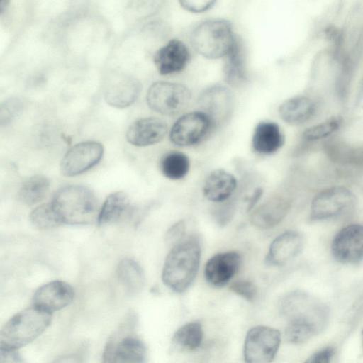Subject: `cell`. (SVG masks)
I'll return each instance as SVG.
<instances>
[{
  "label": "cell",
  "instance_id": "obj_15",
  "mask_svg": "<svg viewBox=\"0 0 363 363\" xmlns=\"http://www.w3.org/2000/svg\"><path fill=\"white\" fill-rule=\"evenodd\" d=\"M304 245L303 236L296 230H287L273 240L265 262L269 266L280 267L298 256Z\"/></svg>",
  "mask_w": 363,
  "mask_h": 363
},
{
  "label": "cell",
  "instance_id": "obj_12",
  "mask_svg": "<svg viewBox=\"0 0 363 363\" xmlns=\"http://www.w3.org/2000/svg\"><path fill=\"white\" fill-rule=\"evenodd\" d=\"M331 252L343 264H354L363 259V225L351 224L341 229L335 236Z\"/></svg>",
  "mask_w": 363,
  "mask_h": 363
},
{
  "label": "cell",
  "instance_id": "obj_37",
  "mask_svg": "<svg viewBox=\"0 0 363 363\" xmlns=\"http://www.w3.org/2000/svg\"><path fill=\"white\" fill-rule=\"evenodd\" d=\"M333 354L334 349L327 347L315 352L304 363H330Z\"/></svg>",
  "mask_w": 363,
  "mask_h": 363
},
{
  "label": "cell",
  "instance_id": "obj_10",
  "mask_svg": "<svg viewBox=\"0 0 363 363\" xmlns=\"http://www.w3.org/2000/svg\"><path fill=\"white\" fill-rule=\"evenodd\" d=\"M198 102L202 112L208 116L214 128L223 125L231 118L235 98L227 87L213 85L201 93Z\"/></svg>",
  "mask_w": 363,
  "mask_h": 363
},
{
  "label": "cell",
  "instance_id": "obj_24",
  "mask_svg": "<svg viewBox=\"0 0 363 363\" xmlns=\"http://www.w3.org/2000/svg\"><path fill=\"white\" fill-rule=\"evenodd\" d=\"M130 206V199L125 192L111 194L99 212L98 224L104 225L118 220L128 211Z\"/></svg>",
  "mask_w": 363,
  "mask_h": 363
},
{
  "label": "cell",
  "instance_id": "obj_11",
  "mask_svg": "<svg viewBox=\"0 0 363 363\" xmlns=\"http://www.w3.org/2000/svg\"><path fill=\"white\" fill-rule=\"evenodd\" d=\"M103 145L96 141L79 143L71 147L60 163V172L66 177H73L92 168L102 158Z\"/></svg>",
  "mask_w": 363,
  "mask_h": 363
},
{
  "label": "cell",
  "instance_id": "obj_33",
  "mask_svg": "<svg viewBox=\"0 0 363 363\" xmlns=\"http://www.w3.org/2000/svg\"><path fill=\"white\" fill-rule=\"evenodd\" d=\"M230 289L248 301H253L257 296V287L249 280H238L230 285Z\"/></svg>",
  "mask_w": 363,
  "mask_h": 363
},
{
  "label": "cell",
  "instance_id": "obj_30",
  "mask_svg": "<svg viewBox=\"0 0 363 363\" xmlns=\"http://www.w3.org/2000/svg\"><path fill=\"white\" fill-rule=\"evenodd\" d=\"M31 223L38 228L49 229L61 224L50 203L42 204L30 214Z\"/></svg>",
  "mask_w": 363,
  "mask_h": 363
},
{
  "label": "cell",
  "instance_id": "obj_26",
  "mask_svg": "<svg viewBox=\"0 0 363 363\" xmlns=\"http://www.w3.org/2000/svg\"><path fill=\"white\" fill-rule=\"evenodd\" d=\"M202 339L201 325L198 322H191L182 325L174 333L172 342L174 349L193 350L200 346Z\"/></svg>",
  "mask_w": 363,
  "mask_h": 363
},
{
  "label": "cell",
  "instance_id": "obj_19",
  "mask_svg": "<svg viewBox=\"0 0 363 363\" xmlns=\"http://www.w3.org/2000/svg\"><path fill=\"white\" fill-rule=\"evenodd\" d=\"M290 201L281 196L272 197L259 206L251 214L250 222L260 229H269L278 225L286 216Z\"/></svg>",
  "mask_w": 363,
  "mask_h": 363
},
{
  "label": "cell",
  "instance_id": "obj_8",
  "mask_svg": "<svg viewBox=\"0 0 363 363\" xmlns=\"http://www.w3.org/2000/svg\"><path fill=\"white\" fill-rule=\"evenodd\" d=\"M355 198L344 186H334L320 192L312 201L310 220L318 221L336 217L350 209Z\"/></svg>",
  "mask_w": 363,
  "mask_h": 363
},
{
  "label": "cell",
  "instance_id": "obj_9",
  "mask_svg": "<svg viewBox=\"0 0 363 363\" xmlns=\"http://www.w3.org/2000/svg\"><path fill=\"white\" fill-rule=\"evenodd\" d=\"M213 128L208 116L193 111L181 116L172 125L169 138L178 146H191L202 141Z\"/></svg>",
  "mask_w": 363,
  "mask_h": 363
},
{
  "label": "cell",
  "instance_id": "obj_28",
  "mask_svg": "<svg viewBox=\"0 0 363 363\" xmlns=\"http://www.w3.org/2000/svg\"><path fill=\"white\" fill-rule=\"evenodd\" d=\"M118 362L122 363H145L147 358V349L140 340L127 337L116 345Z\"/></svg>",
  "mask_w": 363,
  "mask_h": 363
},
{
  "label": "cell",
  "instance_id": "obj_22",
  "mask_svg": "<svg viewBox=\"0 0 363 363\" xmlns=\"http://www.w3.org/2000/svg\"><path fill=\"white\" fill-rule=\"evenodd\" d=\"M223 74L225 82L234 87L241 86L247 81L244 48L238 39L225 56Z\"/></svg>",
  "mask_w": 363,
  "mask_h": 363
},
{
  "label": "cell",
  "instance_id": "obj_36",
  "mask_svg": "<svg viewBox=\"0 0 363 363\" xmlns=\"http://www.w3.org/2000/svg\"><path fill=\"white\" fill-rule=\"evenodd\" d=\"M234 213L233 205L228 202L219 206L215 211V216L218 223L225 225L232 218Z\"/></svg>",
  "mask_w": 363,
  "mask_h": 363
},
{
  "label": "cell",
  "instance_id": "obj_34",
  "mask_svg": "<svg viewBox=\"0 0 363 363\" xmlns=\"http://www.w3.org/2000/svg\"><path fill=\"white\" fill-rule=\"evenodd\" d=\"M186 238V223L183 220L174 223L167 231L165 242L171 247Z\"/></svg>",
  "mask_w": 363,
  "mask_h": 363
},
{
  "label": "cell",
  "instance_id": "obj_2",
  "mask_svg": "<svg viewBox=\"0 0 363 363\" xmlns=\"http://www.w3.org/2000/svg\"><path fill=\"white\" fill-rule=\"evenodd\" d=\"M52 313L33 306L13 315L0 332V350L16 351L40 336L50 325Z\"/></svg>",
  "mask_w": 363,
  "mask_h": 363
},
{
  "label": "cell",
  "instance_id": "obj_38",
  "mask_svg": "<svg viewBox=\"0 0 363 363\" xmlns=\"http://www.w3.org/2000/svg\"><path fill=\"white\" fill-rule=\"evenodd\" d=\"M117 362L116 345L110 340L104 349L101 363H116Z\"/></svg>",
  "mask_w": 363,
  "mask_h": 363
},
{
  "label": "cell",
  "instance_id": "obj_35",
  "mask_svg": "<svg viewBox=\"0 0 363 363\" xmlns=\"http://www.w3.org/2000/svg\"><path fill=\"white\" fill-rule=\"evenodd\" d=\"M181 6L186 10L193 13H202L211 9L216 4L212 0H182L179 1Z\"/></svg>",
  "mask_w": 363,
  "mask_h": 363
},
{
  "label": "cell",
  "instance_id": "obj_39",
  "mask_svg": "<svg viewBox=\"0 0 363 363\" xmlns=\"http://www.w3.org/2000/svg\"><path fill=\"white\" fill-rule=\"evenodd\" d=\"M0 363H22V359L16 351L0 350Z\"/></svg>",
  "mask_w": 363,
  "mask_h": 363
},
{
  "label": "cell",
  "instance_id": "obj_40",
  "mask_svg": "<svg viewBox=\"0 0 363 363\" xmlns=\"http://www.w3.org/2000/svg\"><path fill=\"white\" fill-rule=\"evenodd\" d=\"M362 340H363V331H362Z\"/></svg>",
  "mask_w": 363,
  "mask_h": 363
},
{
  "label": "cell",
  "instance_id": "obj_3",
  "mask_svg": "<svg viewBox=\"0 0 363 363\" xmlns=\"http://www.w3.org/2000/svg\"><path fill=\"white\" fill-rule=\"evenodd\" d=\"M60 223L84 225L92 221L97 211V199L89 188L67 185L60 189L50 202Z\"/></svg>",
  "mask_w": 363,
  "mask_h": 363
},
{
  "label": "cell",
  "instance_id": "obj_14",
  "mask_svg": "<svg viewBox=\"0 0 363 363\" xmlns=\"http://www.w3.org/2000/svg\"><path fill=\"white\" fill-rule=\"evenodd\" d=\"M240 254L236 251L218 253L211 257L204 268L206 280L212 286L221 287L227 284L239 270Z\"/></svg>",
  "mask_w": 363,
  "mask_h": 363
},
{
  "label": "cell",
  "instance_id": "obj_17",
  "mask_svg": "<svg viewBox=\"0 0 363 363\" xmlns=\"http://www.w3.org/2000/svg\"><path fill=\"white\" fill-rule=\"evenodd\" d=\"M189 58L186 45L179 40L172 39L156 52L154 62L160 74L167 75L184 69Z\"/></svg>",
  "mask_w": 363,
  "mask_h": 363
},
{
  "label": "cell",
  "instance_id": "obj_31",
  "mask_svg": "<svg viewBox=\"0 0 363 363\" xmlns=\"http://www.w3.org/2000/svg\"><path fill=\"white\" fill-rule=\"evenodd\" d=\"M318 332L311 325L289 321L285 330L286 340L292 344H300L309 340Z\"/></svg>",
  "mask_w": 363,
  "mask_h": 363
},
{
  "label": "cell",
  "instance_id": "obj_20",
  "mask_svg": "<svg viewBox=\"0 0 363 363\" xmlns=\"http://www.w3.org/2000/svg\"><path fill=\"white\" fill-rule=\"evenodd\" d=\"M284 143V136L277 123L262 121L255 127L252 139V146L256 152L270 155L279 150Z\"/></svg>",
  "mask_w": 363,
  "mask_h": 363
},
{
  "label": "cell",
  "instance_id": "obj_4",
  "mask_svg": "<svg viewBox=\"0 0 363 363\" xmlns=\"http://www.w3.org/2000/svg\"><path fill=\"white\" fill-rule=\"evenodd\" d=\"M236 40L231 23L225 19L205 21L196 26L191 34L194 50L208 59L225 56Z\"/></svg>",
  "mask_w": 363,
  "mask_h": 363
},
{
  "label": "cell",
  "instance_id": "obj_25",
  "mask_svg": "<svg viewBox=\"0 0 363 363\" xmlns=\"http://www.w3.org/2000/svg\"><path fill=\"white\" fill-rule=\"evenodd\" d=\"M116 274L121 283L130 293L139 292L144 286V272L141 266L132 259L121 260L117 267Z\"/></svg>",
  "mask_w": 363,
  "mask_h": 363
},
{
  "label": "cell",
  "instance_id": "obj_21",
  "mask_svg": "<svg viewBox=\"0 0 363 363\" xmlns=\"http://www.w3.org/2000/svg\"><path fill=\"white\" fill-rule=\"evenodd\" d=\"M237 186L235 177L224 169H216L206 178L203 193L209 201L222 203L228 200Z\"/></svg>",
  "mask_w": 363,
  "mask_h": 363
},
{
  "label": "cell",
  "instance_id": "obj_5",
  "mask_svg": "<svg viewBox=\"0 0 363 363\" xmlns=\"http://www.w3.org/2000/svg\"><path fill=\"white\" fill-rule=\"evenodd\" d=\"M281 312L289 321H296L313 326L318 333L324 328L328 310L323 303L311 295L294 291L285 294L279 301Z\"/></svg>",
  "mask_w": 363,
  "mask_h": 363
},
{
  "label": "cell",
  "instance_id": "obj_1",
  "mask_svg": "<svg viewBox=\"0 0 363 363\" xmlns=\"http://www.w3.org/2000/svg\"><path fill=\"white\" fill-rule=\"evenodd\" d=\"M201 255L200 242L195 235H189L171 247L162 269L163 283L177 293L185 291L196 277Z\"/></svg>",
  "mask_w": 363,
  "mask_h": 363
},
{
  "label": "cell",
  "instance_id": "obj_23",
  "mask_svg": "<svg viewBox=\"0 0 363 363\" xmlns=\"http://www.w3.org/2000/svg\"><path fill=\"white\" fill-rule=\"evenodd\" d=\"M315 112V105L308 97L298 96L284 101L279 108L282 120L291 125H300L308 121Z\"/></svg>",
  "mask_w": 363,
  "mask_h": 363
},
{
  "label": "cell",
  "instance_id": "obj_6",
  "mask_svg": "<svg viewBox=\"0 0 363 363\" xmlns=\"http://www.w3.org/2000/svg\"><path fill=\"white\" fill-rule=\"evenodd\" d=\"M191 94L184 85L157 82L149 88L146 100L150 109L165 116H174L185 109L190 103Z\"/></svg>",
  "mask_w": 363,
  "mask_h": 363
},
{
  "label": "cell",
  "instance_id": "obj_7",
  "mask_svg": "<svg viewBox=\"0 0 363 363\" xmlns=\"http://www.w3.org/2000/svg\"><path fill=\"white\" fill-rule=\"evenodd\" d=\"M281 335L279 330L267 327L251 328L244 345L245 363H271L279 350Z\"/></svg>",
  "mask_w": 363,
  "mask_h": 363
},
{
  "label": "cell",
  "instance_id": "obj_32",
  "mask_svg": "<svg viewBox=\"0 0 363 363\" xmlns=\"http://www.w3.org/2000/svg\"><path fill=\"white\" fill-rule=\"evenodd\" d=\"M340 125L341 120L340 118H333L306 129L302 137L306 140L325 138L338 130Z\"/></svg>",
  "mask_w": 363,
  "mask_h": 363
},
{
  "label": "cell",
  "instance_id": "obj_29",
  "mask_svg": "<svg viewBox=\"0 0 363 363\" xmlns=\"http://www.w3.org/2000/svg\"><path fill=\"white\" fill-rule=\"evenodd\" d=\"M189 168V157L184 153L178 151L166 154L160 162V169L163 175L172 180L184 178Z\"/></svg>",
  "mask_w": 363,
  "mask_h": 363
},
{
  "label": "cell",
  "instance_id": "obj_27",
  "mask_svg": "<svg viewBox=\"0 0 363 363\" xmlns=\"http://www.w3.org/2000/svg\"><path fill=\"white\" fill-rule=\"evenodd\" d=\"M50 187L49 179L43 175H35L26 179L21 186L19 200L24 204L33 205L46 195Z\"/></svg>",
  "mask_w": 363,
  "mask_h": 363
},
{
  "label": "cell",
  "instance_id": "obj_18",
  "mask_svg": "<svg viewBox=\"0 0 363 363\" xmlns=\"http://www.w3.org/2000/svg\"><path fill=\"white\" fill-rule=\"evenodd\" d=\"M140 91L137 79L123 74H114L108 80L105 89V99L111 106L125 108L133 104Z\"/></svg>",
  "mask_w": 363,
  "mask_h": 363
},
{
  "label": "cell",
  "instance_id": "obj_16",
  "mask_svg": "<svg viewBox=\"0 0 363 363\" xmlns=\"http://www.w3.org/2000/svg\"><path fill=\"white\" fill-rule=\"evenodd\" d=\"M167 132V123L157 117H146L133 122L128 129V143L138 147L154 145L163 139Z\"/></svg>",
  "mask_w": 363,
  "mask_h": 363
},
{
  "label": "cell",
  "instance_id": "obj_13",
  "mask_svg": "<svg viewBox=\"0 0 363 363\" xmlns=\"http://www.w3.org/2000/svg\"><path fill=\"white\" fill-rule=\"evenodd\" d=\"M74 298V290L68 283L53 281L39 287L33 297V306L52 313L67 306Z\"/></svg>",
  "mask_w": 363,
  "mask_h": 363
}]
</instances>
